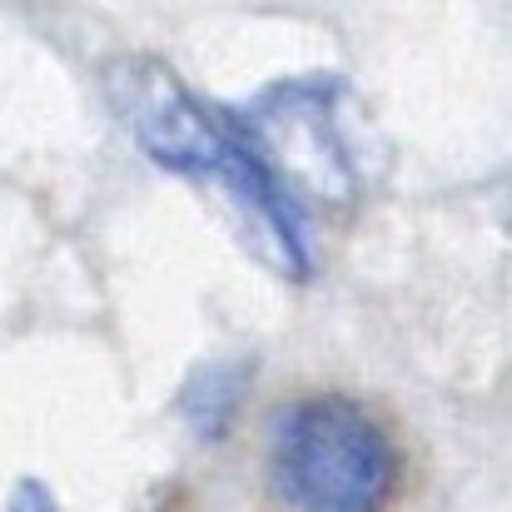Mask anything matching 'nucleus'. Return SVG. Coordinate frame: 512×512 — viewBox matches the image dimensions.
Returning <instances> with one entry per match:
<instances>
[{
	"instance_id": "1",
	"label": "nucleus",
	"mask_w": 512,
	"mask_h": 512,
	"mask_svg": "<svg viewBox=\"0 0 512 512\" xmlns=\"http://www.w3.org/2000/svg\"><path fill=\"white\" fill-rule=\"evenodd\" d=\"M105 90L135 145L170 174L204 179L224 209L239 219L249 249L264 254L269 269L304 284L309 279V244L299 229L294 199L269 179L259 155L244 145L234 120L214 115L194 100V90L155 55H125L105 70Z\"/></svg>"
},
{
	"instance_id": "2",
	"label": "nucleus",
	"mask_w": 512,
	"mask_h": 512,
	"mask_svg": "<svg viewBox=\"0 0 512 512\" xmlns=\"http://www.w3.org/2000/svg\"><path fill=\"white\" fill-rule=\"evenodd\" d=\"M388 428L343 393L299 398L274 418L269 483L284 512H383L398 493Z\"/></svg>"
},
{
	"instance_id": "3",
	"label": "nucleus",
	"mask_w": 512,
	"mask_h": 512,
	"mask_svg": "<svg viewBox=\"0 0 512 512\" xmlns=\"http://www.w3.org/2000/svg\"><path fill=\"white\" fill-rule=\"evenodd\" d=\"M343 80L309 75V80H279L249 110L234 120L244 145L259 155L269 179L304 204L348 209L363 189L358 155L339 120Z\"/></svg>"
},
{
	"instance_id": "4",
	"label": "nucleus",
	"mask_w": 512,
	"mask_h": 512,
	"mask_svg": "<svg viewBox=\"0 0 512 512\" xmlns=\"http://www.w3.org/2000/svg\"><path fill=\"white\" fill-rule=\"evenodd\" d=\"M239 398H244V373L239 368H199L184 388V418L204 443H214L234 423Z\"/></svg>"
},
{
	"instance_id": "5",
	"label": "nucleus",
	"mask_w": 512,
	"mask_h": 512,
	"mask_svg": "<svg viewBox=\"0 0 512 512\" xmlns=\"http://www.w3.org/2000/svg\"><path fill=\"white\" fill-rule=\"evenodd\" d=\"M10 512H60V503H55V493H50L45 483L25 478V483L10 493Z\"/></svg>"
}]
</instances>
